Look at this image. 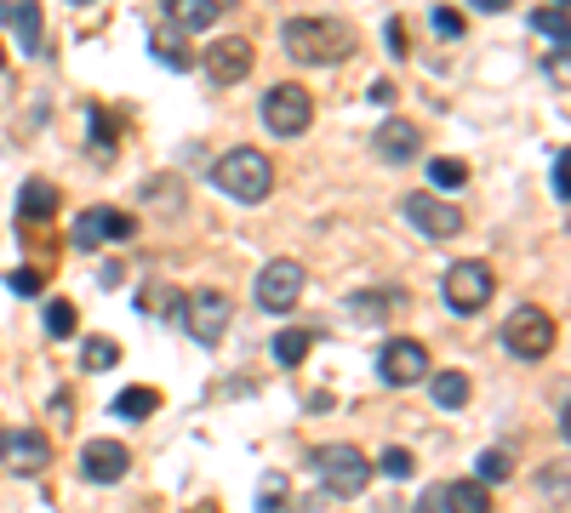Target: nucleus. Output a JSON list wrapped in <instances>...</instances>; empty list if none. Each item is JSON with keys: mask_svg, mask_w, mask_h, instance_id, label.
<instances>
[{"mask_svg": "<svg viewBox=\"0 0 571 513\" xmlns=\"http://www.w3.org/2000/svg\"><path fill=\"white\" fill-rule=\"evenodd\" d=\"M309 120H314V97L304 86H275L263 97V126L275 138H304Z\"/></svg>", "mask_w": 571, "mask_h": 513, "instance_id": "obj_6", "label": "nucleus"}, {"mask_svg": "<svg viewBox=\"0 0 571 513\" xmlns=\"http://www.w3.org/2000/svg\"><path fill=\"white\" fill-rule=\"evenodd\" d=\"M532 29H537V35H549L555 46H566V7H543V12L532 17Z\"/></svg>", "mask_w": 571, "mask_h": 513, "instance_id": "obj_28", "label": "nucleus"}, {"mask_svg": "<svg viewBox=\"0 0 571 513\" xmlns=\"http://www.w3.org/2000/svg\"><path fill=\"white\" fill-rule=\"evenodd\" d=\"M383 40H389L394 58H401V51H406V23H401V17H389V35H383Z\"/></svg>", "mask_w": 571, "mask_h": 513, "instance_id": "obj_36", "label": "nucleus"}, {"mask_svg": "<svg viewBox=\"0 0 571 513\" xmlns=\"http://www.w3.org/2000/svg\"><path fill=\"white\" fill-rule=\"evenodd\" d=\"M314 468H320V485H326L332 497H360L366 479H371V462H366V451H355V445H326V451H314Z\"/></svg>", "mask_w": 571, "mask_h": 513, "instance_id": "obj_5", "label": "nucleus"}, {"mask_svg": "<svg viewBox=\"0 0 571 513\" xmlns=\"http://www.w3.org/2000/svg\"><path fill=\"white\" fill-rule=\"evenodd\" d=\"M429 389L440 410H463L468 405V377L463 371H429Z\"/></svg>", "mask_w": 571, "mask_h": 513, "instance_id": "obj_21", "label": "nucleus"}, {"mask_svg": "<svg viewBox=\"0 0 571 513\" xmlns=\"http://www.w3.org/2000/svg\"><path fill=\"white\" fill-rule=\"evenodd\" d=\"M17 217L23 223H52L58 217V189L46 183V177H29L23 194H17Z\"/></svg>", "mask_w": 571, "mask_h": 513, "instance_id": "obj_17", "label": "nucleus"}, {"mask_svg": "<svg viewBox=\"0 0 571 513\" xmlns=\"http://www.w3.org/2000/svg\"><path fill=\"white\" fill-rule=\"evenodd\" d=\"M549 183H555V200L566 205V200H571V189H566V148H555V160H549Z\"/></svg>", "mask_w": 571, "mask_h": 513, "instance_id": "obj_33", "label": "nucleus"}, {"mask_svg": "<svg viewBox=\"0 0 571 513\" xmlns=\"http://www.w3.org/2000/svg\"><path fill=\"white\" fill-rule=\"evenodd\" d=\"M491 291H498V274H491L486 263H452L440 279V297L452 314H480V308L491 302Z\"/></svg>", "mask_w": 571, "mask_h": 513, "instance_id": "obj_3", "label": "nucleus"}, {"mask_svg": "<svg viewBox=\"0 0 571 513\" xmlns=\"http://www.w3.org/2000/svg\"><path fill=\"white\" fill-rule=\"evenodd\" d=\"M412 513H445V485H429L424 497H417V508Z\"/></svg>", "mask_w": 571, "mask_h": 513, "instance_id": "obj_35", "label": "nucleus"}, {"mask_svg": "<svg viewBox=\"0 0 571 513\" xmlns=\"http://www.w3.org/2000/svg\"><path fill=\"white\" fill-rule=\"evenodd\" d=\"M74 7H86V0H74Z\"/></svg>", "mask_w": 571, "mask_h": 513, "instance_id": "obj_41", "label": "nucleus"}, {"mask_svg": "<svg viewBox=\"0 0 571 513\" xmlns=\"http://www.w3.org/2000/svg\"><path fill=\"white\" fill-rule=\"evenodd\" d=\"M212 183L229 200H240V205H258V200H269V189H275V160H269L263 148L240 143V148H229L212 166Z\"/></svg>", "mask_w": 571, "mask_h": 513, "instance_id": "obj_1", "label": "nucleus"}, {"mask_svg": "<svg viewBox=\"0 0 571 513\" xmlns=\"http://www.w3.org/2000/svg\"><path fill=\"white\" fill-rule=\"evenodd\" d=\"M555 7H566V0H555Z\"/></svg>", "mask_w": 571, "mask_h": 513, "instance_id": "obj_42", "label": "nucleus"}, {"mask_svg": "<svg viewBox=\"0 0 571 513\" xmlns=\"http://www.w3.org/2000/svg\"><path fill=\"white\" fill-rule=\"evenodd\" d=\"M355 314L371 320V325L389 320V314H394V291H360V297H355Z\"/></svg>", "mask_w": 571, "mask_h": 513, "instance_id": "obj_26", "label": "nucleus"}, {"mask_svg": "<svg viewBox=\"0 0 571 513\" xmlns=\"http://www.w3.org/2000/svg\"><path fill=\"white\" fill-rule=\"evenodd\" d=\"M7 286H12L17 297H35V291H40V274H35V269H17V274L7 279Z\"/></svg>", "mask_w": 571, "mask_h": 513, "instance_id": "obj_34", "label": "nucleus"}, {"mask_svg": "<svg viewBox=\"0 0 571 513\" xmlns=\"http://www.w3.org/2000/svg\"><path fill=\"white\" fill-rule=\"evenodd\" d=\"M463 29H468V23H463V12H452V7H435V35H440V40H463Z\"/></svg>", "mask_w": 571, "mask_h": 513, "instance_id": "obj_31", "label": "nucleus"}, {"mask_svg": "<svg viewBox=\"0 0 571 513\" xmlns=\"http://www.w3.org/2000/svg\"><path fill=\"white\" fill-rule=\"evenodd\" d=\"M309 348H314V331H304V325H292V331H281L275 337V366H304L309 359Z\"/></svg>", "mask_w": 571, "mask_h": 513, "instance_id": "obj_22", "label": "nucleus"}, {"mask_svg": "<svg viewBox=\"0 0 571 513\" xmlns=\"http://www.w3.org/2000/svg\"><path fill=\"white\" fill-rule=\"evenodd\" d=\"M371 143H378V154H383L389 166H412V160H417V148H424V132H417L412 120H383Z\"/></svg>", "mask_w": 571, "mask_h": 513, "instance_id": "obj_15", "label": "nucleus"}, {"mask_svg": "<svg viewBox=\"0 0 571 513\" xmlns=\"http://www.w3.org/2000/svg\"><path fill=\"white\" fill-rule=\"evenodd\" d=\"M127 468H132V451L120 445V440H86V451H81V474H86L92 485H115Z\"/></svg>", "mask_w": 571, "mask_h": 513, "instance_id": "obj_14", "label": "nucleus"}, {"mask_svg": "<svg viewBox=\"0 0 571 513\" xmlns=\"http://www.w3.org/2000/svg\"><path fill=\"white\" fill-rule=\"evenodd\" d=\"M155 410H160V394L155 389H120L115 394V417H155Z\"/></svg>", "mask_w": 571, "mask_h": 513, "instance_id": "obj_23", "label": "nucleus"}, {"mask_svg": "<svg viewBox=\"0 0 571 513\" xmlns=\"http://www.w3.org/2000/svg\"><path fill=\"white\" fill-rule=\"evenodd\" d=\"M138 235V223L127 212H115V205H92V212L74 223V246L92 251V246H104V240H132Z\"/></svg>", "mask_w": 571, "mask_h": 513, "instance_id": "obj_12", "label": "nucleus"}, {"mask_svg": "<svg viewBox=\"0 0 571 513\" xmlns=\"http://www.w3.org/2000/svg\"><path fill=\"white\" fill-rule=\"evenodd\" d=\"M46 331L52 337H74V302H46Z\"/></svg>", "mask_w": 571, "mask_h": 513, "instance_id": "obj_30", "label": "nucleus"}, {"mask_svg": "<svg viewBox=\"0 0 571 513\" xmlns=\"http://www.w3.org/2000/svg\"><path fill=\"white\" fill-rule=\"evenodd\" d=\"M445 513H491V491H486L480 479L445 485Z\"/></svg>", "mask_w": 571, "mask_h": 513, "instance_id": "obj_20", "label": "nucleus"}, {"mask_svg": "<svg viewBox=\"0 0 571 513\" xmlns=\"http://www.w3.org/2000/svg\"><path fill=\"white\" fill-rule=\"evenodd\" d=\"M7 12H12V7H7V0H0V17H7Z\"/></svg>", "mask_w": 571, "mask_h": 513, "instance_id": "obj_39", "label": "nucleus"}, {"mask_svg": "<svg viewBox=\"0 0 571 513\" xmlns=\"http://www.w3.org/2000/svg\"><path fill=\"white\" fill-rule=\"evenodd\" d=\"M537 485H543V491H566V468H543Z\"/></svg>", "mask_w": 571, "mask_h": 513, "instance_id": "obj_37", "label": "nucleus"}, {"mask_svg": "<svg viewBox=\"0 0 571 513\" xmlns=\"http://www.w3.org/2000/svg\"><path fill=\"white\" fill-rule=\"evenodd\" d=\"M475 12H509V0H468Z\"/></svg>", "mask_w": 571, "mask_h": 513, "instance_id": "obj_38", "label": "nucleus"}, {"mask_svg": "<svg viewBox=\"0 0 571 513\" xmlns=\"http://www.w3.org/2000/svg\"><path fill=\"white\" fill-rule=\"evenodd\" d=\"M258 513H292V491H286V479H281V474H269V479H263Z\"/></svg>", "mask_w": 571, "mask_h": 513, "instance_id": "obj_25", "label": "nucleus"}, {"mask_svg": "<svg viewBox=\"0 0 571 513\" xmlns=\"http://www.w3.org/2000/svg\"><path fill=\"white\" fill-rule=\"evenodd\" d=\"M297 297H304V263L275 256V263L258 274V302L269 308V314H286V308H297Z\"/></svg>", "mask_w": 571, "mask_h": 513, "instance_id": "obj_10", "label": "nucleus"}, {"mask_svg": "<svg viewBox=\"0 0 571 513\" xmlns=\"http://www.w3.org/2000/svg\"><path fill=\"white\" fill-rule=\"evenodd\" d=\"M201 63H206L212 81L240 86L246 74H252V40H246V35H223V40H212V46L201 51Z\"/></svg>", "mask_w": 571, "mask_h": 513, "instance_id": "obj_11", "label": "nucleus"}, {"mask_svg": "<svg viewBox=\"0 0 571 513\" xmlns=\"http://www.w3.org/2000/svg\"><path fill=\"white\" fill-rule=\"evenodd\" d=\"M223 12V0H166V17H171V29H212Z\"/></svg>", "mask_w": 571, "mask_h": 513, "instance_id": "obj_18", "label": "nucleus"}, {"mask_svg": "<svg viewBox=\"0 0 571 513\" xmlns=\"http://www.w3.org/2000/svg\"><path fill=\"white\" fill-rule=\"evenodd\" d=\"M514 474V456L509 451H486L480 456V485H498V479H509Z\"/></svg>", "mask_w": 571, "mask_h": 513, "instance_id": "obj_29", "label": "nucleus"}, {"mask_svg": "<svg viewBox=\"0 0 571 513\" xmlns=\"http://www.w3.org/2000/svg\"><path fill=\"white\" fill-rule=\"evenodd\" d=\"M503 348L514 359H549V348H555V320L543 314V308L520 302L514 314L503 320Z\"/></svg>", "mask_w": 571, "mask_h": 513, "instance_id": "obj_4", "label": "nucleus"}, {"mask_svg": "<svg viewBox=\"0 0 571 513\" xmlns=\"http://www.w3.org/2000/svg\"><path fill=\"white\" fill-rule=\"evenodd\" d=\"M183 331L201 348H217L223 331H229V297H223V291H194L183 302Z\"/></svg>", "mask_w": 571, "mask_h": 513, "instance_id": "obj_8", "label": "nucleus"}, {"mask_svg": "<svg viewBox=\"0 0 571 513\" xmlns=\"http://www.w3.org/2000/svg\"><path fill=\"white\" fill-rule=\"evenodd\" d=\"M12 29H17V46L29 51V58H40V51H46V35H40V0H17V7H12Z\"/></svg>", "mask_w": 571, "mask_h": 513, "instance_id": "obj_19", "label": "nucleus"}, {"mask_svg": "<svg viewBox=\"0 0 571 513\" xmlns=\"http://www.w3.org/2000/svg\"><path fill=\"white\" fill-rule=\"evenodd\" d=\"M46 462H52V440L35 428H12V433H0V468L17 474V479H29V474H46Z\"/></svg>", "mask_w": 571, "mask_h": 513, "instance_id": "obj_7", "label": "nucleus"}, {"mask_svg": "<svg viewBox=\"0 0 571 513\" xmlns=\"http://www.w3.org/2000/svg\"><path fill=\"white\" fill-rule=\"evenodd\" d=\"M81 366H86V371H109V366H120V343L92 337V343H86V354H81Z\"/></svg>", "mask_w": 571, "mask_h": 513, "instance_id": "obj_27", "label": "nucleus"}, {"mask_svg": "<svg viewBox=\"0 0 571 513\" xmlns=\"http://www.w3.org/2000/svg\"><path fill=\"white\" fill-rule=\"evenodd\" d=\"M148 58H155L160 69H171V74H183V69L194 63L189 35H183V29H155V35H148Z\"/></svg>", "mask_w": 571, "mask_h": 513, "instance_id": "obj_16", "label": "nucleus"}, {"mask_svg": "<svg viewBox=\"0 0 571 513\" xmlns=\"http://www.w3.org/2000/svg\"><path fill=\"white\" fill-rule=\"evenodd\" d=\"M406 217H412V228H424L429 240H452L463 228V212H457V205H445L440 194H412L406 200Z\"/></svg>", "mask_w": 571, "mask_h": 513, "instance_id": "obj_13", "label": "nucleus"}, {"mask_svg": "<svg viewBox=\"0 0 571 513\" xmlns=\"http://www.w3.org/2000/svg\"><path fill=\"white\" fill-rule=\"evenodd\" d=\"M378 377L389 382V389H412V382H424V377H429V348L412 343V337L383 343V354H378Z\"/></svg>", "mask_w": 571, "mask_h": 513, "instance_id": "obj_9", "label": "nucleus"}, {"mask_svg": "<svg viewBox=\"0 0 571 513\" xmlns=\"http://www.w3.org/2000/svg\"><path fill=\"white\" fill-rule=\"evenodd\" d=\"M0 69H7V51H0Z\"/></svg>", "mask_w": 571, "mask_h": 513, "instance_id": "obj_40", "label": "nucleus"}, {"mask_svg": "<svg viewBox=\"0 0 571 513\" xmlns=\"http://www.w3.org/2000/svg\"><path fill=\"white\" fill-rule=\"evenodd\" d=\"M429 183L435 189H463L468 183V166L457 160V154H440V160H429Z\"/></svg>", "mask_w": 571, "mask_h": 513, "instance_id": "obj_24", "label": "nucleus"}, {"mask_svg": "<svg viewBox=\"0 0 571 513\" xmlns=\"http://www.w3.org/2000/svg\"><path fill=\"white\" fill-rule=\"evenodd\" d=\"M378 468H383L389 479H406V474H412V451H401V445H389V451H383V462H378Z\"/></svg>", "mask_w": 571, "mask_h": 513, "instance_id": "obj_32", "label": "nucleus"}, {"mask_svg": "<svg viewBox=\"0 0 571 513\" xmlns=\"http://www.w3.org/2000/svg\"><path fill=\"white\" fill-rule=\"evenodd\" d=\"M286 51L297 63H343L355 51V29L343 17H292L286 23Z\"/></svg>", "mask_w": 571, "mask_h": 513, "instance_id": "obj_2", "label": "nucleus"}]
</instances>
